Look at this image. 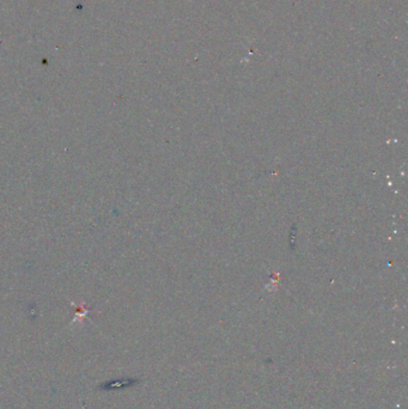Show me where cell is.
I'll return each instance as SVG.
<instances>
[{"mask_svg": "<svg viewBox=\"0 0 408 409\" xmlns=\"http://www.w3.org/2000/svg\"><path fill=\"white\" fill-rule=\"evenodd\" d=\"M135 383V380H130V378H120V380H113L105 382L99 385V389L103 391H112V390H120V389H125L132 387Z\"/></svg>", "mask_w": 408, "mask_h": 409, "instance_id": "obj_1", "label": "cell"}]
</instances>
